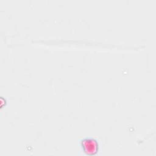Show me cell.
<instances>
[{"mask_svg":"<svg viewBox=\"0 0 156 156\" xmlns=\"http://www.w3.org/2000/svg\"><path fill=\"white\" fill-rule=\"evenodd\" d=\"M81 147L83 152L88 155H96L99 150V144L96 140L87 137L81 140Z\"/></svg>","mask_w":156,"mask_h":156,"instance_id":"obj_1","label":"cell"}]
</instances>
